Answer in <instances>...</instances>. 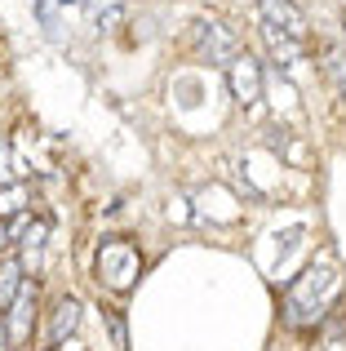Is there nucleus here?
Returning <instances> with one entry per match:
<instances>
[{
	"instance_id": "12",
	"label": "nucleus",
	"mask_w": 346,
	"mask_h": 351,
	"mask_svg": "<svg viewBox=\"0 0 346 351\" xmlns=\"http://www.w3.org/2000/svg\"><path fill=\"white\" fill-rule=\"evenodd\" d=\"M324 71H329V80L338 85V94L346 98V53L342 49H329V53H324Z\"/></svg>"
},
{
	"instance_id": "17",
	"label": "nucleus",
	"mask_w": 346,
	"mask_h": 351,
	"mask_svg": "<svg viewBox=\"0 0 346 351\" xmlns=\"http://www.w3.org/2000/svg\"><path fill=\"white\" fill-rule=\"evenodd\" d=\"M53 351H89V347H80L76 338H67V343H58V347H53Z\"/></svg>"
},
{
	"instance_id": "6",
	"label": "nucleus",
	"mask_w": 346,
	"mask_h": 351,
	"mask_svg": "<svg viewBox=\"0 0 346 351\" xmlns=\"http://www.w3.org/2000/svg\"><path fill=\"white\" fill-rule=\"evenodd\" d=\"M0 320H5V329H9V338H14V343H27V338L36 334V280L23 285V293L9 302V311Z\"/></svg>"
},
{
	"instance_id": "13",
	"label": "nucleus",
	"mask_w": 346,
	"mask_h": 351,
	"mask_svg": "<svg viewBox=\"0 0 346 351\" xmlns=\"http://www.w3.org/2000/svg\"><path fill=\"white\" fill-rule=\"evenodd\" d=\"M9 182H14V147L0 134V187H9Z\"/></svg>"
},
{
	"instance_id": "15",
	"label": "nucleus",
	"mask_w": 346,
	"mask_h": 351,
	"mask_svg": "<svg viewBox=\"0 0 346 351\" xmlns=\"http://www.w3.org/2000/svg\"><path fill=\"white\" fill-rule=\"evenodd\" d=\"M14 245V236H9V218H0V254Z\"/></svg>"
},
{
	"instance_id": "14",
	"label": "nucleus",
	"mask_w": 346,
	"mask_h": 351,
	"mask_svg": "<svg viewBox=\"0 0 346 351\" xmlns=\"http://www.w3.org/2000/svg\"><path fill=\"white\" fill-rule=\"evenodd\" d=\"M103 320H107V329H111V343H116V347L124 351V347H129V334H124V320L116 316L111 307H103Z\"/></svg>"
},
{
	"instance_id": "10",
	"label": "nucleus",
	"mask_w": 346,
	"mask_h": 351,
	"mask_svg": "<svg viewBox=\"0 0 346 351\" xmlns=\"http://www.w3.org/2000/svg\"><path fill=\"white\" fill-rule=\"evenodd\" d=\"M27 205H31V191H27L23 182H9V187H0V218L27 214Z\"/></svg>"
},
{
	"instance_id": "1",
	"label": "nucleus",
	"mask_w": 346,
	"mask_h": 351,
	"mask_svg": "<svg viewBox=\"0 0 346 351\" xmlns=\"http://www.w3.org/2000/svg\"><path fill=\"white\" fill-rule=\"evenodd\" d=\"M342 293V276L333 267H306L284 289V325L289 329H315L333 311Z\"/></svg>"
},
{
	"instance_id": "7",
	"label": "nucleus",
	"mask_w": 346,
	"mask_h": 351,
	"mask_svg": "<svg viewBox=\"0 0 346 351\" xmlns=\"http://www.w3.org/2000/svg\"><path fill=\"white\" fill-rule=\"evenodd\" d=\"M80 329V298H58L53 302V311H49V329H44V334H49V343L58 347V343H67L71 334H76Z\"/></svg>"
},
{
	"instance_id": "3",
	"label": "nucleus",
	"mask_w": 346,
	"mask_h": 351,
	"mask_svg": "<svg viewBox=\"0 0 346 351\" xmlns=\"http://www.w3.org/2000/svg\"><path fill=\"white\" fill-rule=\"evenodd\" d=\"M196 49L209 67H231V58L240 53V36L222 18H200L196 23Z\"/></svg>"
},
{
	"instance_id": "11",
	"label": "nucleus",
	"mask_w": 346,
	"mask_h": 351,
	"mask_svg": "<svg viewBox=\"0 0 346 351\" xmlns=\"http://www.w3.org/2000/svg\"><path fill=\"white\" fill-rule=\"evenodd\" d=\"M44 236H49V218H31V223H27V232L18 236V245L27 249V258H31L36 249L44 245Z\"/></svg>"
},
{
	"instance_id": "9",
	"label": "nucleus",
	"mask_w": 346,
	"mask_h": 351,
	"mask_svg": "<svg viewBox=\"0 0 346 351\" xmlns=\"http://www.w3.org/2000/svg\"><path fill=\"white\" fill-rule=\"evenodd\" d=\"M262 40H267L271 58H276L280 67H289V62H297V58H302V40H293V36L276 32V27H267V23H262Z\"/></svg>"
},
{
	"instance_id": "16",
	"label": "nucleus",
	"mask_w": 346,
	"mask_h": 351,
	"mask_svg": "<svg viewBox=\"0 0 346 351\" xmlns=\"http://www.w3.org/2000/svg\"><path fill=\"white\" fill-rule=\"evenodd\" d=\"M0 351H14V338H9V329H5V320H0Z\"/></svg>"
},
{
	"instance_id": "4",
	"label": "nucleus",
	"mask_w": 346,
	"mask_h": 351,
	"mask_svg": "<svg viewBox=\"0 0 346 351\" xmlns=\"http://www.w3.org/2000/svg\"><path fill=\"white\" fill-rule=\"evenodd\" d=\"M226 85H231V98L240 107H253L262 98V62L249 49H240L231 58V67H226Z\"/></svg>"
},
{
	"instance_id": "8",
	"label": "nucleus",
	"mask_w": 346,
	"mask_h": 351,
	"mask_svg": "<svg viewBox=\"0 0 346 351\" xmlns=\"http://www.w3.org/2000/svg\"><path fill=\"white\" fill-rule=\"evenodd\" d=\"M23 285H27V263L14 258V254H0V316H5L9 302L23 293Z\"/></svg>"
},
{
	"instance_id": "2",
	"label": "nucleus",
	"mask_w": 346,
	"mask_h": 351,
	"mask_svg": "<svg viewBox=\"0 0 346 351\" xmlns=\"http://www.w3.org/2000/svg\"><path fill=\"white\" fill-rule=\"evenodd\" d=\"M94 271H98V280H103L107 289H116V293L133 289V280L142 276V254H138V245H129L124 236H107L103 245H98Z\"/></svg>"
},
{
	"instance_id": "5",
	"label": "nucleus",
	"mask_w": 346,
	"mask_h": 351,
	"mask_svg": "<svg viewBox=\"0 0 346 351\" xmlns=\"http://www.w3.org/2000/svg\"><path fill=\"white\" fill-rule=\"evenodd\" d=\"M258 9H262V23L276 27V32L293 36V40H306V36H311V23H306V14L293 0H258Z\"/></svg>"
}]
</instances>
